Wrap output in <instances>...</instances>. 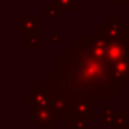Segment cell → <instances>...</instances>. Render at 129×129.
Returning <instances> with one entry per match:
<instances>
[{"label":"cell","instance_id":"1","mask_svg":"<svg viewBox=\"0 0 129 129\" xmlns=\"http://www.w3.org/2000/svg\"><path fill=\"white\" fill-rule=\"evenodd\" d=\"M56 70L67 79L70 89L86 100L100 104L101 100H111L119 93L111 79L108 64L87 49L81 35L56 57Z\"/></svg>","mask_w":129,"mask_h":129},{"label":"cell","instance_id":"2","mask_svg":"<svg viewBox=\"0 0 129 129\" xmlns=\"http://www.w3.org/2000/svg\"><path fill=\"white\" fill-rule=\"evenodd\" d=\"M57 114L51 107L45 108H32V123L38 126V129H57Z\"/></svg>","mask_w":129,"mask_h":129},{"label":"cell","instance_id":"3","mask_svg":"<svg viewBox=\"0 0 129 129\" xmlns=\"http://www.w3.org/2000/svg\"><path fill=\"white\" fill-rule=\"evenodd\" d=\"M126 26L128 22H122L118 17H108V20L100 25L99 31L106 40H115L122 38L126 31Z\"/></svg>","mask_w":129,"mask_h":129},{"label":"cell","instance_id":"4","mask_svg":"<svg viewBox=\"0 0 129 129\" xmlns=\"http://www.w3.org/2000/svg\"><path fill=\"white\" fill-rule=\"evenodd\" d=\"M25 104L26 106L38 107V108H45V107H51V100L49 96L47 90L45 89V86H34L28 93L25 94Z\"/></svg>","mask_w":129,"mask_h":129},{"label":"cell","instance_id":"5","mask_svg":"<svg viewBox=\"0 0 129 129\" xmlns=\"http://www.w3.org/2000/svg\"><path fill=\"white\" fill-rule=\"evenodd\" d=\"M20 35L31 36L34 34H38V18L36 17H20Z\"/></svg>","mask_w":129,"mask_h":129},{"label":"cell","instance_id":"6","mask_svg":"<svg viewBox=\"0 0 129 129\" xmlns=\"http://www.w3.org/2000/svg\"><path fill=\"white\" fill-rule=\"evenodd\" d=\"M70 129H89V118L82 115H71L68 118Z\"/></svg>","mask_w":129,"mask_h":129},{"label":"cell","instance_id":"7","mask_svg":"<svg viewBox=\"0 0 129 129\" xmlns=\"http://www.w3.org/2000/svg\"><path fill=\"white\" fill-rule=\"evenodd\" d=\"M50 4L58 11H74L76 9V0H50Z\"/></svg>","mask_w":129,"mask_h":129},{"label":"cell","instance_id":"8","mask_svg":"<svg viewBox=\"0 0 129 129\" xmlns=\"http://www.w3.org/2000/svg\"><path fill=\"white\" fill-rule=\"evenodd\" d=\"M126 123V112L125 111H115L112 114V126L123 125Z\"/></svg>","mask_w":129,"mask_h":129},{"label":"cell","instance_id":"9","mask_svg":"<svg viewBox=\"0 0 129 129\" xmlns=\"http://www.w3.org/2000/svg\"><path fill=\"white\" fill-rule=\"evenodd\" d=\"M25 47L31 50H36L39 47V40H38V34H34L31 36L25 38Z\"/></svg>","mask_w":129,"mask_h":129},{"label":"cell","instance_id":"10","mask_svg":"<svg viewBox=\"0 0 129 129\" xmlns=\"http://www.w3.org/2000/svg\"><path fill=\"white\" fill-rule=\"evenodd\" d=\"M57 13H58V10H57L54 6H51L50 3L46 4V6L43 7V14H45V17H47V18H53V17H56Z\"/></svg>","mask_w":129,"mask_h":129},{"label":"cell","instance_id":"11","mask_svg":"<svg viewBox=\"0 0 129 129\" xmlns=\"http://www.w3.org/2000/svg\"><path fill=\"white\" fill-rule=\"evenodd\" d=\"M50 39H51V42H54V43H60V42L64 40V36L60 35L57 29H51L50 31Z\"/></svg>","mask_w":129,"mask_h":129},{"label":"cell","instance_id":"12","mask_svg":"<svg viewBox=\"0 0 129 129\" xmlns=\"http://www.w3.org/2000/svg\"><path fill=\"white\" fill-rule=\"evenodd\" d=\"M115 112V110H112L110 106H101V114L103 117H108V115H112Z\"/></svg>","mask_w":129,"mask_h":129},{"label":"cell","instance_id":"13","mask_svg":"<svg viewBox=\"0 0 129 129\" xmlns=\"http://www.w3.org/2000/svg\"><path fill=\"white\" fill-rule=\"evenodd\" d=\"M114 129H129L128 123H123V125H117V126H112Z\"/></svg>","mask_w":129,"mask_h":129},{"label":"cell","instance_id":"14","mask_svg":"<svg viewBox=\"0 0 129 129\" xmlns=\"http://www.w3.org/2000/svg\"><path fill=\"white\" fill-rule=\"evenodd\" d=\"M107 3L111 4V6H117V4L121 3V0H107Z\"/></svg>","mask_w":129,"mask_h":129},{"label":"cell","instance_id":"15","mask_svg":"<svg viewBox=\"0 0 129 129\" xmlns=\"http://www.w3.org/2000/svg\"><path fill=\"white\" fill-rule=\"evenodd\" d=\"M125 2H126V4H128V6H129V0H125Z\"/></svg>","mask_w":129,"mask_h":129},{"label":"cell","instance_id":"16","mask_svg":"<svg viewBox=\"0 0 129 129\" xmlns=\"http://www.w3.org/2000/svg\"><path fill=\"white\" fill-rule=\"evenodd\" d=\"M68 129H70V128H68Z\"/></svg>","mask_w":129,"mask_h":129}]
</instances>
